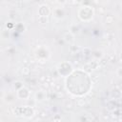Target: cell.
<instances>
[{
    "instance_id": "obj_1",
    "label": "cell",
    "mask_w": 122,
    "mask_h": 122,
    "mask_svg": "<svg viewBox=\"0 0 122 122\" xmlns=\"http://www.w3.org/2000/svg\"><path fill=\"white\" fill-rule=\"evenodd\" d=\"M93 9L90 6H82L78 10V17L84 22L90 21L93 16Z\"/></svg>"
},
{
    "instance_id": "obj_2",
    "label": "cell",
    "mask_w": 122,
    "mask_h": 122,
    "mask_svg": "<svg viewBox=\"0 0 122 122\" xmlns=\"http://www.w3.org/2000/svg\"><path fill=\"white\" fill-rule=\"evenodd\" d=\"M16 96H17L19 99L27 100V99L30 98V92L29 89H27L26 87H23V88H21L20 90H18V91L16 92Z\"/></svg>"
},
{
    "instance_id": "obj_3",
    "label": "cell",
    "mask_w": 122,
    "mask_h": 122,
    "mask_svg": "<svg viewBox=\"0 0 122 122\" xmlns=\"http://www.w3.org/2000/svg\"><path fill=\"white\" fill-rule=\"evenodd\" d=\"M37 12H38V16H46V17H48L50 15V13H51V10H50V7L48 5L43 4L38 8Z\"/></svg>"
},
{
    "instance_id": "obj_4",
    "label": "cell",
    "mask_w": 122,
    "mask_h": 122,
    "mask_svg": "<svg viewBox=\"0 0 122 122\" xmlns=\"http://www.w3.org/2000/svg\"><path fill=\"white\" fill-rule=\"evenodd\" d=\"M63 40H64L66 43H68V44H70V45H72L73 42H74V35L69 30L68 32H65V33L63 34Z\"/></svg>"
},
{
    "instance_id": "obj_5",
    "label": "cell",
    "mask_w": 122,
    "mask_h": 122,
    "mask_svg": "<svg viewBox=\"0 0 122 122\" xmlns=\"http://www.w3.org/2000/svg\"><path fill=\"white\" fill-rule=\"evenodd\" d=\"M53 15L57 19H62L65 16V10L62 8H56L53 10Z\"/></svg>"
},
{
    "instance_id": "obj_6",
    "label": "cell",
    "mask_w": 122,
    "mask_h": 122,
    "mask_svg": "<svg viewBox=\"0 0 122 122\" xmlns=\"http://www.w3.org/2000/svg\"><path fill=\"white\" fill-rule=\"evenodd\" d=\"M24 116L26 117H31L33 114H34V111L30 108V107H24L23 108V113H22Z\"/></svg>"
},
{
    "instance_id": "obj_7",
    "label": "cell",
    "mask_w": 122,
    "mask_h": 122,
    "mask_svg": "<svg viewBox=\"0 0 122 122\" xmlns=\"http://www.w3.org/2000/svg\"><path fill=\"white\" fill-rule=\"evenodd\" d=\"M14 99H15V96H14V94L11 93V92H8V93L4 96V101H5L6 103H11V102L14 101Z\"/></svg>"
},
{
    "instance_id": "obj_8",
    "label": "cell",
    "mask_w": 122,
    "mask_h": 122,
    "mask_svg": "<svg viewBox=\"0 0 122 122\" xmlns=\"http://www.w3.org/2000/svg\"><path fill=\"white\" fill-rule=\"evenodd\" d=\"M46 98V93L44 91H39L35 93V99L37 101H43Z\"/></svg>"
},
{
    "instance_id": "obj_9",
    "label": "cell",
    "mask_w": 122,
    "mask_h": 122,
    "mask_svg": "<svg viewBox=\"0 0 122 122\" xmlns=\"http://www.w3.org/2000/svg\"><path fill=\"white\" fill-rule=\"evenodd\" d=\"M1 36H2V38H4V39H9V38H10V30H9L8 28L3 29L2 31H1Z\"/></svg>"
},
{
    "instance_id": "obj_10",
    "label": "cell",
    "mask_w": 122,
    "mask_h": 122,
    "mask_svg": "<svg viewBox=\"0 0 122 122\" xmlns=\"http://www.w3.org/2000/svg\"><path fill=\"white\" fill-rule=\"evenodd\" d=\"M13 89L17 92L18 90H20L21 88H23L24 87V85H23V83L21 82V81H19V80H17V81H15V82H13Z\"/></svg>"
},
{
    "instance_id": "obj_11",
    "label": "cell",
    "mask_w": 122,
    "mask_h": 122,
    "mask_svg": "<svg viewBox=\"0 0 122 122\" xmlns=\"http://www.w3.org/2000/svg\"><path fill=\"white\" fill-rule=\"evenodd\" d=\"M70 31H71L73 35H75V34H77V33L79 32V29H78V27H77L76 25H72V26H71V28H70Z\"/></svg>"
},
{
    "instance_id": "obj_12",
    "label": "cell",
    "mask_w": 122,
    "mask_h": 122,
    "mask_svg": "<svg viewBox=\"0 0 122 122\" xmlns=\"http://www.w3.org/2000/svg\"><path fill=\"white\" fill-rule=\"evenodd\" d=\"M48 17L46 16H38V22L41 24H47L48 23Z\"/></svg>"
},
{
    "instance_id": "obj_13",
    "label": "cell",
    "mask_w": 122,
    "mask_h": 122,
    "mask_svg": "<svg viewBox=\"0 0 122 122\" xmlns=\"http://www.w3.org/2000/svg\"><path fill=\"white\" fill-rule=\"evenodd\" d=\"M116 75H117L118 77L122 78V67L117 68V70H116Z\"/></svg>"
},
{
    "instance_id": "obj_14",
    "label": "cell",
    "mask_w": 122,
    "mask_h": 122,
    "mask_svg": "<svg viewBox=\"0 0 122 122\" xmlns=\"http://www.w3.org/2000/svg\"><path fill=\"white\" fill-rule=\"evenodd\" d=\"M56 1H57V3L60 4V5H64V4H66V3L68 2V0H56Z\"/></svg>"
},
{
    "instance_id": "obj_15",
    "label": "cell",
    "mask_w": 122,
    "mask_h": 122,
    "mask_svg": "<svg viewBox=\"0 0 122 122\" xmlns=\"http://www.w3.org/2000/svg\"><path fill=\"white\" fill-rule=\"evenodd\" d=\"M112 20H113V18H112V16H110V17H108V18L106 19V22H107V23H112Z\"/></svg>"
}]
</instances>
